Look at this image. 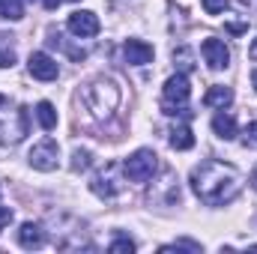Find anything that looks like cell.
<instances>
[{
  "instance_id": "7402d4cb",
  "label": "cell",
  "mask_w": 257,
  "mask_h": 254,
  "mask_svg": "<svg viewBox=\"0 0 257 254\" xmlns=\"http://www.w3.org/2000/svg\"><path fill=\"white\" fill-rule=\"evenodd\" d=\"M224 9H227V0H203V12H209V15H218Z\"/></svg>"
},
{
  "instance_id": "9c48e42d",
  "label": "cell",
  "mask_w": 257,
  "mask_h": 254,
  "mask_svg": "<svg viewBox=\"0 0 257 254\" xmlns=\"http://www.w3.org/2000/svg\"><path fill=\"white\" fill-rule=\"evenodd\" d=\"M27 69H30V75L33 78H39V81H54L57 75H60V66L54 57H48L45 51H33L30 54V60H27Z\"/></svg>"
},
{
  "instance_id": "ac0fdd59",
  "label": "cell",
  "mask_w": 257,
  "mask_h": 254,
  "mask_svg": "<svg viewBox=\"0 0 257 254\" xmlns=\"http://www.w3.org/2000/svg\"><path fill=\"white\" fill-rule=\"evenodd\" d=\"M21 15H24V6H21V0H0V18L18 21Z\"/></svg>"
},
{
  "instance_id": "277c9868",
  "label": "cell",
  "mask_w": 257,
  "mask_h": 254,
  "mask_svg": "<svg viewBox=\"0 0 257 254\" xmlns=\"http://www.w3.org/2000/svg\"><path fill=\"white\" fill-rule=\"evenodd\" d=\"M123 171H126V177L132 183H147L159 171V156L153 150H135L123 162Z\"/></svg>"
},
{
  "instance_id": "83f0119b",
  "label": "cell",
  "mask_w": 257,
  "mask_h": 254,
  "mask_svg": "<svg viewBox=\"0 0 257 254\" xmlns=\"http://www.w3.org/2000/svg\"><path fill=\"white\" fill-rule=\"evenodd\" d=\"M248 57H251V60H257V39L248 45Z\"/></svg>"
},
{
  "instance_id": "52a82bcc",
  "label": "cell",
  "mask_w": 257,
  "mask_h": 254,
  "mask_svg": "<svg viewBox=\"0 0 257 254\" xmlns=\"http://www.w3.org/2000/svg\"><path fill=\"white\" fill-rule=\"evenodd\" d=\"M66 27H69V33H75L78 39H90V36L99 33L102 24H99V15H96V12H90V9H78V12L69 15Z\"/></svg>"
},
{
  "instance_id": "30bf717a",
  "label": "cell",
  "mask_w": 257,
  "mask_h": 254,
  "mask_svg": "<svg viewBox=\"0 0 257 254\" xmlns=\"http://www.w3.org/2000/svg\"><path fill=\"white\" fill-rule=\"evenodd\" d=\"M123 57H126V63H132V66H147L153 60V45H147L144 39H126Z\"/></svg>"
},
{
  "instance_id": "4316f807",
  "label": "cell",
  "mask_w": 257,
  "mask_h": 254,
  "mask_svg": "<svg viewBox=\"0 0 257 254\" xmlns=\"http://www.w3.org/2000/svg\"><path fill=\"white\" fill-rule=\"evenodd\" d=\"M42 3H45V9H57V6H60L63 0H42Z\"/></svg>"
},
{
  "instance_id": "484cf974",
  "label": "cell",
  "mask_w": 257,
  "mask_h": 254,
  "mask_svg": "<svg viewBox=\"0 0 257 254\" xmlns=\"http://www.w3.org/2000/svg\"><path fill=\"white\" fill-rule=\"evenodd\" d=\"M227 30H230V33H245L248 24H227Z\"/></svg>"
},
{
  "instance_id": "d6986e66",
  "label": "cell",
  "mask_w": 257,
  "mask_h": 254,
  "mask_svg": "<svg viewBox=\"0 0 257 254\" xmlns=\"http://www.w3.org/2000/svg\"><path fill=\"white\" fill-rule=\"evenodd\" d=\"M90 165H93L90 150H75V153H72V171H87Z\"/></svg>"
},
{
  "instance_id": "9a60e30c",
  "label": "cell",
  "mask_w": 257,
  "mask_h": 254,
  "mask_svg": "<svg viewBox=\"0 0 257 254\" xmlns=\"http://www.w3.org/2000/svg\"><path fill=\"white\" fill-rule=\"evenodd\" d=\"M171 147L174 150H192L194 147V135L186 123H177V126L171 129Z\"/></svg>"
},
{
  "instance_id": "f1b7e54d",
  "label": "cell",
  "mask_w": 257,
  "mask_h": 254,
  "mask_svg": "<svg viewBox=\"0 0 257 254\" xmlns=\"http://www.w3.org/2000/svg\"><path fill=\"white\" fill-rule=\"evenodd\" d=\"M251 84H254V90H257V69L251 72Z\"/></svg>"
},
{
  "instance_id": "8fae6325",
  "label": "cell",
  "mask_w": 257,
  "mask_h": 254,
  "mask_svg": "<svg viewBox=\"0 0 257 254\" xmlns=\"http://www.w3.org/2000/svg\"><path fill=\"white\" fill-rule=\"evenodd\" d=\"M114 171H117V165H108V168H105V174H99V177H93V183H90V189L96 191L99 197H114V194L120 191V183L114 180Z\"/></svg>"
},
{
  "instance_id": "7a4b0ae2",
  "label": "cell",
  "mask_w": 257,
  "mask_h": 254,
  "mask_svg": "<svg viewBox=\"0 0 257 254\" xmlns=\"http://www.w3.org/2000/svg\"><path fill=\"white\" fill-rule=\"evenodd\" d=\"M30 129V117L21 105L9 102L6 96H0V147H12L21 144L24 135Z\"/></svg>"
},
{
  "instance_id": "f546056e",
  "label": "cell",
  "mask_w": 257,
  "mask_h": 254,
  "mask_svg": "<svg viewBox=\"0 0 257 254\" xmlns=\"http://www.w3.org/2000/svg\"><path fill=\"white\" fill-rule=\"evenodd\" d=\"M251 186H254V189H257V171H254V174H251Z\"/></svg>"
},
{
  "instance_id": "44dd1931",
  "label": "cell",
  "mask_w": 257,
  "mask_h": 254,
  "mask_svg": "<svg viewBox=\"0 0 257 254\" xmlns=\"http://www.w3.org/2000/svg\"><path fill=\"white\" fill-rule=\"evenodd\" d=\"M135 248H138V245H135L132 239H126V236H120V239H114V242L108 245V251H114V254H120V251L132 254V251H135Z\"/></svg>"
},
{
  "instance_id": "ffe728a7",
  "label": "cell",
  "mask_w": 257,
  "mask_h": 254,
  "mask_svg": "<svg viewBox=\"0 0 257 254\" xmlns=\"http://www.w3.org/2000/svg\"><path fill=\"white\" fill-rule=\"evenodd\" d=\"M162 251H194V254H200V242H192V239H177L174 245H162Z\"/></svg>"
},
{
  "instance_id": "7c38bea8",
  "label": "cell",
  "mask_w": 257,
  "mask_h": 254,
  "mask_svg": "<svg viewBox=\"0 0 257 254\" xmlns=\"http://www.w3.org/2000/svg\"><path fill=\"white\" fill-rule=\"evenodd\" d=\"M18 245L21 248H42L45 245V230L33 221H24L18 230Z\"/></svg>"
},
{
  "instance_id": "2e32d148",
  "label": "cell",
  "mask_w": 257,
  "mask_h": 254,
  "mask_svg": "<svg viewBox=\"0 0 257 254\" xmlns=\"http://www.w3.org/2000/svg\"><path fill=\"white\" fill-rule=\"evenodd\" d=\"M36 120H39V126L45 129V132L57 129V111H54V105L51 102H39L36 105Z\"/></svg>"
},
{
  "instance_id": "603a6c76",
  "label": "cell",
  "mask_w": 257,
  "mask_h": 254,
  "mask_svg": "<svg viewBox=\"0 0 257 254\" xmlns=\"http://www.w3.org/2000/svg\"><path fill=\"white\" fill-rule=\"evenodd\" d=\"M174 60H180V66H183V69H192V54H189V48L174 51Z\"/></svg>"
},
{
  "instance_id": "3957f363",
  "label": "cell",
  "mask_w": 257,
  "mask_h": 254,
  "mask_svg": "<svg viewBox=\"0 0 257 254\" xmlns=\"http://www.w3.org/2000/svg\"><path fill=\"white\" fill-rule=\"evenodd\" d=\"M189 96H192V87H189V78L180 72V75H171L165 81V90H162V111L168 117H177V114H192L186 105H189Z\"/></svg>"
},
{
  "instance_id": "6da1fadb",
  "label": "cell",
  "mask_w": 257,
  "mask_h": 254,
  "mask_svg": "<svg viewBox=\"0 0 257 254\" xmlns=\"http://www.w3.org/2000/svg\"><path fill=\"white\" fill-rule=\"evenodd\" d=\"M192 189L206 206H224L242 189V174L224 162H203L192 171Z\"/></svg>"
},
{
  "instance_id": "5b68a950",
  "label": "cell",
  "mask_w": 257,
  "mask_h": 254,
  "mask_svg": "<svg viewBox=\"0 0 257 254\" xmlns=\"http://www.w3.org/2000/svg\"><path fill=\"white\" fill-rule=\"evenodd\" d=\"M117 102H120V90L114 84H108V81H96L87 90V105H90V111L96 117H108L117 108Z\"/></svg>"
},
{
  "instance_id": "4fadbf2b",
  "label": "cell",
  "mask_w": 257,
  "mask_h": 254,
  "mask_svg": "<svg viewBox=\"0 0 257 254\" xmlns=\"http://www.w3.org/2000/svg\"><path fill=\"white\" fill-rule=\"evenodd\" d=\"M212 132L221 138V141H233L236 138V120H233V114H227L224 108L212 117Z\"/></svg>"
},
{
  "instance_id": "8992f818",
  "label": "cell",
  "mask_w": 257,
  "mask_h": 254,
  "mask_svg": "<svg viewBox=\"0 0 257 254\" xmlns=\"http://www.w3.org/2000/svg\"><path fill=\"white\" fill-rule=\"evenodd\" d=\"M57 156H60V147H57V141H51V138H45V141H39L33 150H30V156H27V162H30V168H36V171H54L57 168Z\"/></svg>"
},
{
  "instance_id": "ba28073f",
  "label": "cell",
  "mask_w": 257,
  "mask_h": 254,
  "mask_svg": "<svg viewBox=\"0 0 257 254\" xmlns=\"http://www.w3.org/2000/svg\"><path fill=\"white\" fill-rule=\"evenodd\" d=\"M200 54H203V60H206L209 69H227V66H230V51H227V45H224L221 39H215V36L203 39Z\"/></svg>"
},
{
  "instance_id": "d4e9b609",
  "label": "cell",
  "mask_w": 257,
  "mask_h": 254,
  "mask_svg": "<svg viewBox=\"0 0 257 254\" xmlns=\"http://www.w3.org/2000/svg\"><path fill=\"white\" fill-rule=\"evenodd\" d=\"M9 221H12V209H9V206H0V230H3Z\"/></svg>"
},
{
  "instance_id": "5bb4252c",
  "label": "cell",
  "mask_w": 257,
  "mask_h": 254,
  "mask_svg": "<svg viewBox=\"0 0 257 254\" xmlns=\"http://www.w3.org/2000/svg\"><path fill=\"white\" fill-rule=\"evenodd\" d=\"M233 102V90L230 87H221V84H212L203 96V105L206 108H227Z\"/></svg>"
},
{
  "instance_id": "e0dca14e",
  "label": "cell",
  "mask_w": 257,
  "mask_h": 254,
  "mask_svg": "<svg viewBox=\"0 0 257 254\" xmlns=\"http://www.w3.org/2000/svg\"><path fill=\"white\" fill-rule=\"evenodd\" d=\"M9 39H12V36L0 33V69L15 66V48H12V42H9Z\"/></svg>"
},
{
  "instance_id": "cb8c5ba5",
  "label": "cell",
  "mask_w": 257,
  "mask_h": 254,
  "mask_svg": "<svg viewBox=\"0 0 257 254\" xmlns=\"http://www.w3.org/2000/svg\"><path fill=\"white\" fill-rule=\"evenodd\" d=\"M245 147H257V123L245 126Z\"/></svg>"
}]
</instances>
